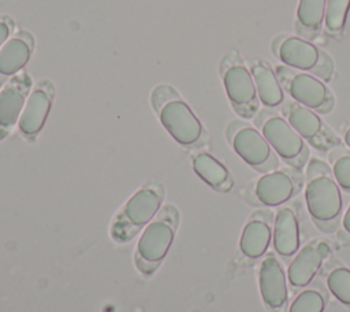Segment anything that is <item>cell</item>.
<instances>
[{"mask_svg": "<svg viewBox=\"0 0 350 312\" xmlns=\"http://www.w3.org/2000/svg\"><path fill=\"white\" fill-rule=\"evenodd\" d=\"M306 179L305 200L313 222L324 231L334 230L339 222L343 203L339 185L332 179L328 164L317 159L310 160Z\"/></svg>", "mask_w": 350, "mask_h": 312, "instance_id": "obj_1", "label": "cell"}, {"mask_svg": "<svg viewBox=\"0 0 350 312\" xmlns=\"http://www.w3.org/2000/svg\"><path fill=\"white\" fill-rule=\"evenodd\" d=\"M271 49L287 67L310 73L325 82L332 79L334 62L331 56L301 37L280 34L273 38Z\"/></svg>", "mask_w": 350, "mask_h": 312, "instance_id": "obj_2", "label": "cell"}, {"mask_svg": "<svg viewBox=\"0 0 350 312\" xmlns=\"http://www.w3.org/2000/svg\"><path fill=\"white\" fill-rule=\"evenodd\" d=\"M254 123L261 129L262 135L278 156L297 170L305 167L309 157V148L286 118L271 109H258Z\"/></svg>", "mask_w": 350, "mask_h": 312, "instance_id": "obj_3", "label": "cell"}, {"mask_svg": "<svg viewBox=\"0 0 350 312\" xmlns=\"http://www.w3.org/2000/svg\"><path fill=\"white\" fill-rule=\"evenodd\" d=\"M178 224V211L165 205L159 218L144 230L135 252V264L145 275L152 274L165 257Z\"/></svg>", "mask_w": 350, "mask_h": 312, "instance_id": "obj_4", "label": "cell"}, {"mask_svg": "<svg viewBox=\"0 0 350 312\" xmlns=\"http://www.w3.org/2000/svg\"><path fill=\"white\" fill-rule=\"evenodd\" d=\"M220 73L223 77L227 96L232 108L242 118H254L258 112V96L252 73L246 68L237 52H228L221 63Z\"/></svg>", "mask_w": 350, "mask_h": 312, "instance_id": "obj_5", "label": "cell"}, {"mask_svg": "<svg viewBox=\"0 0 350 312\" xmlns=\"http://www.w3.org/2000/svg\"><path fill=\"white\" fill-rule=\"evenodd\" d=\"M227 138L241 159L261 174L279 167V156L265 137L252 125L234 120L227 127Z\"/></svg>", "mask_w": 350, "mask_h": 312, "instance_id": "obj_6", "label": "cell"}, {"mask_svg": "<svg viewBox=\"0 0 350 312\" xmlns=\"http://www.w3.org/2000/svg\"><path fill=\"white\" fill-rule=\"evenodd\" d=\"M275 74L287 93L301 105L327 114L334 108V96L328 86L314 75L287 67L278 66Z\"/></svg>", "mask_w": 350, "mask_h": 312, "instance_id": "obj_7", "label": "cell"}, {"mask_svg": "<svg viewBox=\"0 0 350 312\" xmlns=\"http://www.w3.org/2000/svg\"><path fill=\"white\" fill-rule=\"evenodd\" d=\"M282 112L293 129L316 148L328 149L338 144V138L334 133L310 108L301 105L297 101H287L283 104Z\"/></svg>", "mask_w": 350, "mask_h": 312, "instance_id": "obj_8", "label": "cell"}, {"mask_svg": "<svg viewBox=\"0 0 350 312\" xmlns=\"http://www.w3.org/2000/svg\"><path fill=\"white\" fill-rule=\"evenodd\" d=\"M159 115L167 131L182 145L196 144L204 133L197 116L191 112L189 105L179 99L165 104Z\"/></svg>", "mask_w": 350, "mask_h": 312, "instance_id": "obj_9", "label": "cell"}, {"mask_svg": "<svg viewBox=\"0 0 350 312\" xmlns=\"http://www.w3.org/2000/svg\"><path fill=\"white\" fill-rule=\"evenodd\" d=\"M301 187V177L287 170H275L264 174L254 185L258 203L276 207L293 198Z\"/></svg>", "mask_w": 350, "mask_h": 312, "instance_id": "obj_10", "label": "cell"}, {"mask_svg": "<svg viewBox=\"0 0 350 312\" xmlns=\"http://www.w3.org/2000/svg\"><path fill=\"white\" fill-rule=\"evenodd\" d=\"M329 255L331 248L324 241H314L304 246L287 268L290 285L294 287H305L309 285Z\"/></svg>", "mask_w": 350, "mask_h": 312, "instance_id": "obj_11", "label": "cell"}, {"mask_svg": "<svg viewBox=\"0 0 350 312\" xmlns=\"http://www.w3.org/2000/svg\"><path fill=\"white\" fill-rule=\"evenodd\" d=\"M287 278L282 263L273 256L268 255L258 271V285L262 301L271 309H282L287 302Z\"/></svg>", "mask_w": 350, "mask_h": 312, "instance_id": "obj_12", "label": "cell"}, {"mask_svg": "<svg viewBox=\"0 0 350 312\" xmlns=\"http://www.w3.org/2000/svg\"><path fill=\"white\" fill-rule=\"evenodd\" d=\"M272 216L269 212H256L243 227L239 249L249 259L261 257L272 239Z\"/></svg>", "mask_w": 350, "mask_h": 312, "instance_id": "obj_13", "label": "cell"}, {"mask_svg": "<svg viewBox=\"0 0 350 312\" xmlns=\"http://www.w3.org/2000/svg\"><path fill=\"white\" fill-rule=\"evenodd\" d=\"M30 86V77L21 74L14 77L0 92V130L7 131L16 123Z\"/></svg>", "mask_w": 350, "mask_h": 312, "instance_id": "obj_14", "label": "cell"}, {"mask_svg": "<svg viewBox=\"0 0 350 312\" xmlns=\"http://www.w3.org/2000/svg\"><path fill=\"white\" fill-rule=\"evenodd\" d=\"M273 248L282 257L293 256L299 248L298 219L290 207H282L275 215Z\"/></svg>", "mask_w": 350, "mask_h": 312, "instance_id": "obj_15", "label": "cell"}, {"mask_svg": "<svg viewBox=\"0 0 350 312\" xmlns=\"http://www.w3.org/2000/svg\"><path fill=\"white\" fill-rule=\"evenodd\" d=\"M252 77L257 89L258 100L268 108L279 107L284 101L283 88L272 67L261 59L252 60Z\"/></svg>", "mask_w": 350, "mask_h": 312, "instance_id": "obj_16", "label": "cell"}, {"mask_svg": "<svg viewBox=\"0 0 350 312\" xmlns=\"http://www.w3.org/2000/svg\"><path fill=\"white\" fill-rule=\"evenodd\" d=\"M163 198V193L156 192L150 187H144L137 192L124 205L123 216L126 220L134 226V229H139L157 213L160 203Z\"/></svg>", "mask_w": 350, "mask_h": 312, "instance_id": "obj_17", "label": "cell"}, {"mask_svg": "<svg viewBox=\"0 0 350 312\" xmlns=\"http://www.w3.org/2000/svg\"><path fill=\"white\" fill-rule=\"evenodd\" d=\"M325 15V0H299L295 16V33L298 37L312 41L321 31Z\"/></svg>", "mask_w": 350, "mask_h": 312, "instance_id": "obj_18", "label": "cell"}, {"mask_svg": "<svg viewBox=\"0 0 350 312\" xmlns=\"http://www.w3.org/2000/svg\"><path fill=\"white\" fill-rule=\"evenodd\" d=\"M49 108H51L49 94L42 89H36L30 94L23 108V112L21 114L19 130L25 135L37 134L46 119Z\"/></svg>", "mask_w": 350, "mask_h": 312, "instance_id": "obj_19", "label": "cell"}, {"mask_svg": "<svg viewBox=\"0 0 350 312\" xmlns=\"http://www.w3.org/2000/svg\"><path fill=\"white\" fill-rule=\"evenodd\" d=\"M194 171L212 187L227 192L232 187V179L227 168L208 153H200L193 160Z\"/></svg>", "mask_w": 350, "mask_h": 312, "instance_id": "obj_20", "label": "cell"}, {"mask_svg": "<svg viewBox=\"0 0 350 312\" xmlns=\"http://www.w3.org/2000/svg\"><path fill=\"white\" fill-rule=\"evenodd\" d=\"M31 45L15 37L7 41L0 49V74L12 75L18 73L29 60Z\"/></svg>", "mask_w": 350, "mask_h": 312, "instance_id": "obj_21", "label": "cell"}, {"mask_svg": "<svg viewBox=\"0 0 350 312\" xmlns=\"http://www.w3.org/2000/svg\"><path fill=\"white\" fill-rule=\"evenodd\" d=\"M350 0H325L324 23L325 30L331 36H339L343 31Z\"/></svg>", "mask_w": 350, "mask_h": 312, "instance_id": "obj_22", "label": "cell"}, {"mask_svg": "<svg viewBox=\"0 0 350 312\" xmlns=\"http://www.w3.org/2000/svg\"><path fill=\"white\" fill-rule=\"evenodd\" d=\"M327 286L340 302L350 305V270L349 268L346 267L334 268L327 276Z\"/></svg>", "mask_w": 350, "mask_h": 312, "instance_id": "obj_23", "label": "cell"}, {"mask_svg": "<svg viewBox=\"0 0 350 312\" xmlns=\"http://www.w3.org/2000/svg\"><path fill=\"white\" fill-rule=\"evenodd\" d=\"M325 300L316 289H306L301 291L293 301L288 312H323Z\"/></svg>", "mask_w": 350, "mask_h": 312, "instance_id": "obj_24", "label": "cell"}, {"mask_svg": "<svg viewBox=\"0 0 350 312\" xmlns=\"http://www.w3.org/2000/svg\"><path fill=\"white\" fill-rule=\"evenodd\" d=\"M332 174L339 187L350 193V153L343 152L334 160Z\"/></svg>", "mask_w": 350, "mask_h": 312, "instance_id": "obj_25", "label": "cell"}, {"mask_svg": "<svg viewBox=\"0 0 350 312\" xmlns=\"http://www.w3.org/2000/svg\"><path fill=\"white\" fill-rule=\"evenodd\" d=\"M178 99H179V94L168 85L157 86L152 93V103H153V107L157 112H160V109L165 104H168L172 100H178Z\"/></svg>", "mask_w": 350, "mask_h": 312, "instance_id": "obj_26", "label": "cell"}, {"mask_svg": "<svg viewBox=\"0 0 350 312\" xmlns=\"http://www.w3.org/2000/svg\"><path fill=\"white\" fill-rule=\"evenodd\" d=\"M10 34V26L7 25V22L0 21V47L3 45V42L7 40Z\"/></svg>", "mask_w": 350, "mask_h": 312, "instance_id": "obj_27", "label": "cell"}, {"mask_svg": "<svg viewBox=\"0 0 350 312\" xmlns=\"http://www.w3.org/2000/svg\"><path fill=\"white\" fill-rule=\"evenodd\" d=\"M342 224H343V229L350 234V205L346 211V213L343 215V220H342Z\"/></svg>", "mask_w": 350, "mask_h": 312, "instance_id": "obj_28", "label": "cell"}, {"mask_svg": "<svg viewBox=\"0 0 350 312\" xmlns=\"http://www.w3.org/2000/svg\"><path fill=\"white\" fill-rule=\"evenodd\" d=\"M345 141H346V144H347V146L350 148V127L346 130V133H345Z\"/></svg>", "mask_w": 350, "mask_h": 312, "instance_id": "obj_29", "label": "cell"}]
</instances>
